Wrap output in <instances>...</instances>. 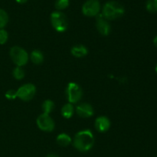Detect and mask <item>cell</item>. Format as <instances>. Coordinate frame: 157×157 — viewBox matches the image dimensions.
<instances>
[{
    "mask_svg": "<svg viewBox=\"0 0 157 157\" xmlns=\"http://www.w3.org/2000/svg\"><path fill=\"white\" fill-rule=\"evenodd\" d=\"M73 145L76 149L82 152L90 150L94 145V136L90 129H84L77 132L73 139Z\"/></svg>",
    "mask_w": 157,
    "mask_h": 157,
    "instance_id": "obj_1",
    "label": "cell"
},
{
    "mask_svg": "<svg viewBox=\"0 0 157 157\" xmlns=\"http://www.w3.org/2000/svg\"><path fill=\"white\" fill-rule=\"evenodd\" d=\"M125 13L124 7L116 1L107 2L102 8L101 14L107 20H115L121 18Z\"/></svg>",
    "mask_w": 157,
    "mask_h": 157,
    "instance_id": "obj_2",
    "label": "cell"
},
{
    "mask_svg": "<svg viewBox=\"0 0 157 157\" xmlns=\"http://www.w3.org/2000/svg\"><path fill=\"white\" fill-rule=\"evenodd\" d=\"M51 23L58 32H64L68 27L67 17L61 11L57 10L51 14Z\"/></svg>",
    "mask_w": 157,
    "mask_h": 157,
    "instance_id": "obj_3",
    "label": "cell"
},
{
    "mask_svg": "<svg viewBox=\"0 0 157 157\" xmlns=\"http://www.w3.org/2000/svg\"><path fill=\"white\" fill-rule=\"evenodd\" d=\"M11 59L17 66H24L29 62V54L23 48L15 46L11 48L9 52Z\"/></svg>",
    "mask_w": 157,
    "mask_h": 157,
    "instance_id": "obj_4",
    "label": "cell"
},
{
    "mask_svg": "<svg viewBox=\"0 0 157 157\" xmlns=\"http://www.w3.org/2000/svg\"><path fill=\"white\" fill-rule=\"evenodd\" d=\"M82 95V89L78 83L71 82L67 84V88H66V96H67L68 103L76 104L81 99Z\"/></svg>",
    "mask_w": 157,
    "mask_h": 157,
    "instance_id": "obj_5",
    "label": "cell"
},
{
    "mask_svg": "<svg viewBox=\"0 0 157 157\" xmlns=\"http://www.w3.org/2000/svg\"><path fill=\"white\" fill-rule=\"evenodd\" d=\"M17 98L22 101H30L36 93V87L32 83H26L20 86L16 90Z\"/></svg>",
    "mask_w": 157,
    "mask_h": 157,
    "instance_id": "obj_6",
    "label": "cell"
},
{
    "mask_svg": "<svg viewBox=\"0 0 157 157\" xmlns=\"http://www.w3.org/2000/svg\"><path fill=\"white\" fill-rule=\"evenodd\" d=\"M101 9V3L98 0H87L83 4L82 13L87 17L97 16Z\"/></svg>",
    "mask_w": 157,
    "mask_h": 157,
    "instance_id": "obj_7",
    "label": "cell"
},
{
    "mask_svg": "<svg viewBox=\"0 0 157 157\" xmlns=\"http://www.w3.org/2000/svg\"><path fill=\"white\" fill-rule=\"evenodd\" d=\"M36 124L40 130L48 132H52L55 127L53 119L48 114L42 113L38 115L36 119Z\"/></svg>",
    "mask_w": 157,
    "mask_h": 157,
    "instance_id": "obj_8",
    "label": "cell"
},
{
    "mask_svg": "<svg viewBox=\"0 0 157 157\" xmlns=\"http://www.w3.org/2000/svg\"><path fill=\"white\" fill-rule=\"evenodd\" d=\"M96 27L98 32L104 36H107L110 34L111 26L101 13H99L96 16Z\"/></svg>",
    "mask_w": 157,
    "mask_h": 157,
    "instance_id": "obj_9",
    "label": "cell"
},
{
    "mask_svg": "<svg viewBox=\"0 0 157 157\" xmlns=\"http://www.w3.org/2000/svg\"><path fill=\"white\" fill-rule=\"evenodd\" d=\"M75 111L76 113L81 118H90L94 114L93 106L87 103H80L78 106H77Z\"/></svg>",
    "mask_w": 157,
    "mask_h": 157,
    "instance_id": "obj_10",
    "label": "cell"
},
{
    "mask_svg": "<svg viewBox=\"0 0 157 157\" xmlns=\"http://www.w3.org/2000/svg\"><path fill=\"white\" fill-rule=\"evenodd\" d=\"M94 126L99 132H106L110 129V121L105 115H101L96 119Z\"/></svg>",
    "mask_w": 157,
    "mask_h": 157,
    "instance_id": "obj_11",
    "label": "cell"
},
{
    "mask_svg": "<svg viewBox=\"0 0 157 157\" xmlns=\"http://www.w3.org/2000/svg\"><path fill=\"white\" fill-rule=\"evenodd\" d=\"M71 53L76 58H82L88 54V49L84 45H75L71 49Z\"/></svg>",
    "mask_w": 157,
    "mask_h": 157,
    "instance_id": "obj_12",
    "label": "cell"
},
{
    "mask_svg": "<svg viewBox=\"0 0 157 157\" xmlns=\"http://www.w3.org/2000/svg\"><path fill=\"white\" fill-rule=\"evenodd\" d=\"M75 107H74L72 103H66L62 106L61 110V115L64 117V119H71L74 115L75 113Z\"/></svg>",
    "mask_w": 157,
    "mask_h": 157,
    "instance_id": "obj_13",
    "label": "cell"
},
{
    "mask_svg": "<svg viewBox=\"0 0 157 157\" xmlns=\"http://www.w3.org/2000/svg\"><path fill=\"white\" fill-rule=\"evenodd\" d=\"M30 59L34 64L40 65L44 61V55L42 52L38 49H35L30 54Z\"/></svg>",
    "mask_w": 157,
    "mask_h": 157,
    "instance_id": "obj_14",
    "label": "cell"
},
{
    "mask_svg": "<svg viewBox=\"0 0 157 157\" xmlns=\"http://www.w3.org/2000/svg\"><path fill=\"white\" fill-rule=\"evenodd\" d=\"M71 138L70 135L67 133H62L59 134V135L57 136L56 138V142L59 146H63V147H65V146H69V145L71 143Z\"/></svg>",
    "mask_w": 157,
    "mask_h": 157,
    "instance_id": "obj_15",
    "label": "cell"
},
{
    "mask_svg": "<svg viewBox=\"0 0 157 157\" xmlns=\"http://www.w3.org/2000/svg\"><path fill=\"white\" fill-rule=\"evenodd\" d=\"M43 113L50 114L55 109V103L51 99H46L43 102L42 106H41Z\"/></svg>",
    "mask_w": 157,
    "mask_h": 157,
    "instance_id": "obj_16",
    "label": "cell"
},
{
    "mask_svg": "<svg viewBox=\"0 0 157 157\" xmlns=\"http://www.w3.org/2000/svg\"><path fill=\"white\" fill-rule=\"evenodd\" d=\"M9 22V15L2 9H0V29H4Z\"/></svg>",
    "mask_w": 157,
    "mask_h": 157,
    "instance_id": "obj_17",
    "label": "cell"
},
{
    "mask_svg": "<svg viewBox=\"0 0 157 157\" xmlns=\"http://www.w3.org/2000/svg\"><path fill=\"white\" fill-rule=\"evenodd\" d=\"M70 5L69 0H55V7L58 11H61L66 9Z\"/></svg>",
    "mask_w": 157,
    "mask_h": 157,
    "instance_id": "obj_18",
    "label": "cell"
},
{
    "mask_svg": "<svg viewBox=\"0 0 157 157\" xmlns=\"http://www.w3.org/2000/svg\"><path fill=\"white\" fill-rule=\"evenodd\" d=\"M146 9L149 12H157V0H147L146 3Z\"/></svg>",
    "mask_w": 157,
    "mask_h": 157,
    "instance_id": "obj_19",
    "label": "cell"
},
{
    "mask_svg": "<svg viewBox=\"0 0 157 157\" xmlns=\"http://www.w3.org/2000/svg\"><path fill=\"white\" fill-rule=\"evenodd\" d=\"M12 75L15 79L21 80L25 77V71L20 66H16L12 71Z\"/></svg>",
    "mask_w": 157,
    "mask_h": 157,
    "instance_id": "obj_20",
    "label": "cell"
},
{
    "mask_svg": "<svg viewBox=\"0 0 157 157\" xmlns=\"http://www.w3.org/2000/svg\"><path fill=\"white\" fill-rule=\"evenodd\" d=\"M9 39V33L4 29H0V45H4Z\"/></svg>",
    "mask_w": 157,
    "mask_h": 157,
    "instance_id": "obj_21",
    "label": "cell"
},
{
    "mask_svg": "<svg viewBox=\"0 0 157 157\" xmlns=\"http://www.w3.org/2000/svg\"><path fill=\"white\" fill-rule=\"evenodd\" d=\"M5 96L7 99L9 100H13L17 98V93L16 91L14 90V89H9L5 94Z\"/></svg>",
    "mask_w": 157,
    "mask_h": 157,
    "instance_id": "obj_22",
    "label": "cell"
},
{
    "mask_svg": "<svg viewBox=\"0 0 157 157\" xmlns=\"http://www.w3.org/2000/svg\"><path fill=\"white\" fill-rule=\"evenodd\" d=\"M28 0H15V2H16L17 3H18V4H24V3H25Z\"/></svg>",
    "mask_w": 157,
    "mask_h": 157,
    "instance_id": "obj_23",
    "label": "cell"
},
{
    "mask_svg": "<svg viewBox=\"0 0 157 157\" xmlns=\"http://www.w3.org/2000/svg\"><path fill=\"white\" fill-rule=\"evenodd\" d=\"M153 44H154V46L157 48V35L153 38Z\"/></svg>",
    "mask_w": 157,
    "mask_h": 157,
    "instance_id": "obj_24",
    "label": "cell"
},
{
    "mask_svg": "<svg viewBox=\"0 0 157 157\" xmlns=\"http://www.w3.org/2000/svg\"><path fill=\"white\" fill-rule=\"evenodd\" d=\"M46 157H59V156H58V155H55V154L51 153V154H48V155Z\"/></svg>",
    "mask_w": 157,
    "mask_h": 157,
    "instance_id": "obj_25",
    "label": "cell"
},
{
    "mask_svg": "<svg viewBox=\"0 0 157 157\" xmlns=\"http://www.w3.org/2000/svg\"><path fill=\"white\" fill-rule=\"evenodd\" d=\"M155 70H156V72H157V64H156V68H155Z\"/></svg>",
    "mask_w": 157,
    "mask_h": 157,
    "instance_id": "obj_26",
    "label": "cell"
}]
</instances>
